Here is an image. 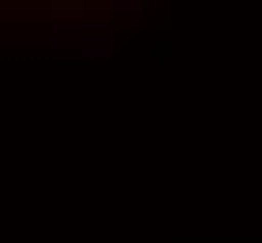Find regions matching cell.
Segmentation results:
<instances>
[{
    "mask_svg": "<svg viewBox=\"0 0 262 243\" xmlns=\"http://www.w3.org/2000/svg\"><path fill=\"white\" fill-rule=\"evenodd\" d=\"M53 11H56V15H71V19H79L82 11H86V4H75V0H71V4H53Z\"/></svg>",
    "mask_w": 262,
    "mask_h": 243,
    "instance_id": "obj_2",
    "label": "cell"
},
{
    "mask_svg": "<svg viewBox=\"0 0 262 243\" xmlns=\"http://www.w3.org/2000/svg\"><path fill=\"white\" fill-rule=\"evenodd\" d=\"M53 49L60 56H86V60H105L113 53V41L109 38H53Z\"/></svg>",
    "mask_w": 262,
    "mask_h": 243,
    "instance_id": "obj_1",
    "label": "cell"
}]
</instances>
